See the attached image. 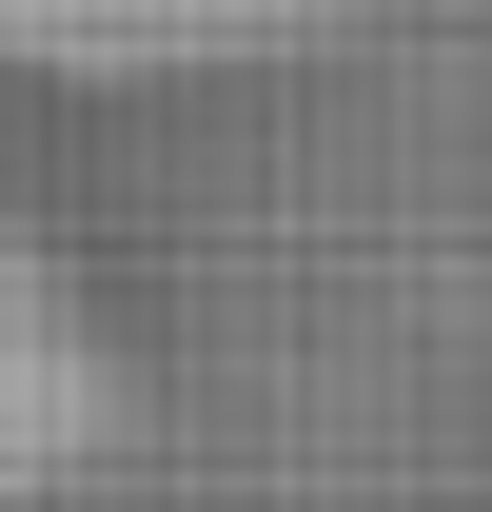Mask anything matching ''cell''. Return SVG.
I'll return each mask as SVG.
<instances>
[{"label":"cell","instance_id":"6da1fadb","mask_svg":"<svg viewBox=\"0 0 492 512\" xmlns=\"http://www.w3.org/2000/svg\"><path fill=\"white\" fill-rule=\"evenodd\" d=\"M99 414H119V355H99V316H79V276L0 217V493L79 473V453H99Z\"/></svg>","mask_w":492,"mask_h":512},{"label":"cell","instance_id":"7a4b0ae2","mask_svg":"<svg viewBox=\"0 0 492 512\" xmlns=\"http://www.w3.org/2000/svg\"><path fill=\"white\" fill-rule=\"evenodd\" d=\"M296 20L315 0H0V40H40V60H237Z\"/></svg>","mask_w":492,"mask_h":512}]
</instances>
